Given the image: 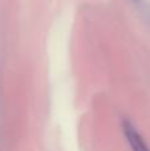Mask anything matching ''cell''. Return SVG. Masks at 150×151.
<instances>
[{
	"label": "cell",
	"instance_id": "6da1fadb",
	"mask_svg": "<svg viewBox=\"0 0 150 151\" xmlns=\"http://www.w3.org/2000/svg\"><path fill=\"white\" fill-rule=\"evenodd\" d=\"M122 131H124L128 143L132 147V151H150V147L145 142V139L142 138V135L138 133L137 129L129 119L122 121Z\"/></svg>",
	"mask_w": 150,
	"mask_h": 151
}]
</instances>
